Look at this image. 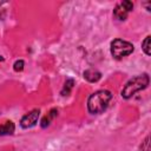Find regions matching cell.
<instances>
[{
	"label": "cell",
	"mask_w": 151,
	"mask_h": 151,
	"mask_svg": "<svg viewBox=\"0 0 151 151\" xmlns=\"http://www.w3.org/2000/svg\"><path fill=\"white\" fill-rule=\"evenodd\" d=\"M112 99V93L106 90H100L90 96L87 100V109L91 113L98 114L104 112Z\"/></svg>",
	"instance_id": "1"
},
{
	"label": "cell",
	"mask_w": 151,
	"mask_h": 151,
	"mask_svg": "<svg viewBox=\"0 0 151 151\" xmlns=\"http://www.w3.org/2000/svg\"><path fill=\"white\" fill-rule=\"evenodd\" d=\"M149 81H150V79H149V76L146 73L132 78L131 80H129L126 83V85L122 90V97L125 99L131 98L136 92L146 88L149 85Z\"/></svg>",
	"instance_id": "2"
},
{
	"label": "cell",
	"mask_w": 151,
	"mask_h": 151,
	"mask_svg": "<svg viewBox=\"0 0 151 151\" xmlns=\"http://www.w3.org/2000/svg\"><path fill=\"white\" fill-rule=\"evenodd\" d=\"M132 52H133V45L129 41H125L122 39H114L111 42V54L116 59L126 57Z\"/></svg>",
	"instance_id": "3"
},
{
	"label": "cell",
	"mask_w": 151,
	"mask_h": 151,
	"mask_svg": "<svg viewBox=\"0 0 151 151\" xmlns=\"http://www.w3.org/2000/svg\"><path fill=\"white\" fill-rule=\"evenodd\" d=\"M39 116H40V111H39V110H33V111H31L29 113L25 114V116L21 118V122H20L21 127L28 129V127L34 126V125L37 124V122H38Z\"/></svg>",
	"instance_id": "4"
},
{
	"label": "cell",
	"mask_w": 151,
	"mask_h": 151,
	"mask_svg": "<svg viewBox=\"0 0 151 151\" xmlns=\"http://www.w3.org/2000/svg\"><path fill=\"white\" fill-rule=\"evenodd\" d=\"M84 78L90 83H96L101 78V74H100V72L90 68V70H86L84 72Z\"/></svg>",
	"instance_id": "5"
},
{
	"label": "cell",
	"mask_w": 151,
	"mask_h": 151,
	"mask_svg": "<svg viewBox=\"0 0 151 151\" xmlns=\"http://www.w3.org/2000/svg\"><path fill=\"white\" fill-rule=\"evenodd\" d=\"M14 124L9 120V122H6L4 123L2 125H0V136H7V134H12L14 132Z\"/></svg>",
	"instance_id": "6"
},
{
	"label": "cell",
	"mask_w": 151,
	"mask_h": 151,
	"mask_svg": "<svg viewBox=\"0 0 151 151\" xmlns=\"http://www.w3.org/2000/svg\"><path fill=\"white\" fill-rule=\"evenodd\" d=\"M57 114H58V111H57L55 109H52V110L50 111L48 116H45V117L41 119V123H40L41 127H47V126L50 125V122H51V120H52Z\"/></svg>",
	"instance_id": "7"
},
{
	"label": "cell",
	"mask_w": 151,
	"mask_h": 151,
	"mask_svg": "<svg viewBox=\"0 0 151 151\" xmlns=\"http://www.w3.org/2000/svg\"><path fill=\"white\" fill-rule=\"evenodd\" d=\"M127 11H125L120 5H118V6H116V8H114V11H113V14H114V17L117 18V19H119V20H125L126 18H127Z\"/></svg>",
	"instance_id": "8"
},
{
	"label": "cell",
	"mask_w": 151,
	"mask_h": 151,
	"mask_svg": "<svg viewBox=\"0 0 151 151\" xmlns=\"http://www.w3.org/2000/svg\"><path fill=\"white\" fill-rule=\"evenodd\" d=\"M73 85H74V80L73 79H67L66 81H65V84H64V87H63V90H61V96H68L70 94V92H71V90H72V87H73Z\"/></svg>",
	"instance_id": "9"
},
{
	"label": "cell",
	"mask_w": 151,
	"mask_h": 151,
	"mask_svg": "<svg viewBox=\"0 0 151 151\" xmlns=\"http://www.w3.org/2000/svg\"><path fill=\"white\" fill-rule=\"evenodd\" d=\"M142 48H143V51H144V53L146 55L151 54V37L150 35H147L144 39V41L142 42Z\"/></svg>",
	"instance_id": "10"
},
{
	"label": "cell",
	"mask_w": 151,
	"mask_h": 151,
	"mask_svg": "<svg viewBox=\"0 0 151 151\" xmlns=\"http://www.w3.org/2000/svg\"><path fill=\"white\" fill-rule=\"evenodd\" d=\"M120 6L125 9V11H127V12H130V11H132L133 9V4L131 2V1H123L122 4H120Z\"/></svg>",
	"instance_id": "11"
},
{
	"label": "cell",
	"mask_w": 151,
	"mask_h": 151,
	"mask_svg": "<svg viewBox=\"0 0 151 151\" xmlns=\"http://www.w3.org/2000/svg\"><path fill=\"white\" fill-rule=\"evenodd\" d=\"M24 65H25V63L22 61V60H17L15 63H14V71H17V72H20V71H22L24 70Z\"/></svg>",
	"instance_id": "12"
},
{
	"label": "cell",
	"mask_w": 151,
	"mask_h": 151,
	"mask_svg": "<svg viewBox=\"0 0 151 151\" xmlns=\"http://www.w3.org/2000/svg\"><path fill=\"white\" fill-rule=\"evenodd\" d=\"M139 151H150V142H149V137L145 138V140H144L143 144L140 145Z\"/></svg>",
	"instance_id": "13"
},
{
	"label": "cell",
	"mask_w": 151,
	"mask_h": 151,
	"mask_svg": "<svg viewBox=\"0 0 151 151\" xmlns=\"http://www.w3.org/2000/svg\"><path fill=\"white\" fill-rule=\"evenodd\" d=\"M0 61H4V58H2L1 55H0Z\"/></svg>",
	"instance_id": "14"
},
{
	"label": "cell",
	"mask_w": 151,
	"mask_h": 151,
	"mask_svg": "<svg viewBox=\"0 0 151 151\" xmlns=\"http://www.w3.org/2000/svg\"><path fill=\"white\" fill-rule=\"evenodd\" d=\"M0 5H1V2H0Z\"/></svg>",
	"instance_id": "15"
}]
</instances>
